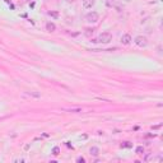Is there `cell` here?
<instances>
[{
	"label": "cell",
	"mask_w": 163,
	"mask_h": 163,
	"mask_svg": "<svg viewBox=\"0 0 163 163\" xmlns=\"http://www.w3.org/2000/svg\"><path fill=\"white\" fill-rule=\"evenodd\" d=\"M111 41H112V34L110 32H102L97 38V42H100V44H105V45L110 44Z\"/></svg>",
	"instance_id": "6da1fadb"
},
{
	"label": "cell",
	"mask_w": 163,
	"mask_h": 163,
	"mask_svg": "<svg viewBox=\"0 0 163 163\" xmlns=\"http://www.w3.org/2000/svg\"><path fill=\"white\" fill-rule=\"evenodd\" d=\"M86 20H87V23H89V24H94V23H97L98 20H100V14H98L97 12H89V13H87V16H86Z\"/></svg>",
	"instance_id": "7a4b0ae2"
},
{
	"label": "cell",
	"mask_w": 163,
	"mask_h": 163,
	"mask_svg": "<svg viewBox=\"0 0 163 163\" xmlns=\"http://www.w3.org/2000/svg\"><path fill=\"white\" fill-rule=\"evenodd\" d=\"M134 42H135V45L138 47H147L148 46V38L145 36H141V34L134 38Z\"/></svg>",
	"instance_id": "3957f363"
},
{
	"label": "cell",
	"mask_w": 163,
	"mask_h": 163,
	"mask_svg": "<svg viewBox=\"0 0 163 163\" xmlns=\"http://www.w3.org/2000/svg\"><path fill=\"white\" fill-rule=\"evenodd\" d=\"M131 41H133V37H131V34L130 33H124L122 36H121V44L127 46V45H130L131 44Z\"/></svg>",
	"instance_id": "277c9868"
},
{
	"label": "cell",
	"mask_w": 163,
	"mask_h": 163,
	"mask_svg": "<svg viewBox=\"0 0 163 163\" xmlns=\"http://www.w3.org/2000/svg\"><path fill=\"white\" fill-rule=\"evenodd\" d=\"M94 4H96V0H83L82 3L84 9H92L94 6Z\"/></svg>",
	"instance_id": "5b68a950"
},
{
	"label": "cell",
	"mask_w": 163,
	"mask_h": 163,
	"mask_svg": "<svg viewBox=\"0 0 163 163\" xmlns=\"http://www.w3.org/2000/svg\"><path fill=\"white\" fill-rule=\"evenodd\" d=\"M46 31H47V32H55V31H56V26H55V23L48 22V23L46 24Z\"/></svg>",
	"instance_id": "8992f818"
},
{
	"label": "cell",
	"mask_w": 163,
	"mask_h": 163,
	"mask_svg": "<svg viewBox=\"0 0 163 163\" xmlns=\"http://www.w3.org/2000/svg\"><path fill=\"white\" fill-rule=\"evenodd\" d=\"M89 153H90V155H93V157H97V155L100 154V148L98 147H92L89 149Z\"/></svg>",
	"instance_id": "52a82bcc"
},
{
	"label": "cell",
	"mask_w": 163,
	"mask_h": 163,
	"mask_svg": "<svg viewBox=\"0 0 163 163\" xmlns=\"http://www.w3.org/2000/svg\"><path fill=\"white\" fill-rule=\"evenodd\" d=\"M135 152H136L138 154H143V153H144V148H143V147H138Z\"/></svg>",
	"instance_id": "ba28073f"
},
{
	"label": "cell",
	"mask_w": 163,
	"mask_h": 163,
	"mask_svg": "<svg viewBox=\"0 0 163 163\" xmlns=\"http://www.w3.org/2000/svg\"><path fill=\"white\" fill-rule=\"evenodd\" d=\"M59 152H60V149H59V147H55L54 149H52V154H55V155H58L59 154Z\"/></svg>",
	"instance_id": "9c48e42d"
},
{
	"label": "cell",
	"mask_w": 163,
	"mask_h": 163,
	"mask_svg": "<svg viewBox=\"0 0 163 163\" xmlns=\"http://www.w3.org/2000/svg\"><path fill=\"white\" fill-rule=\"evenodd\" d=\"M28 94H30V96H33V97H36V98L40 97V93H34V92H28Z\"/></svg>",
	"instance_id": "30bf717a"
},
{
	"label": "cell",
	"mask_w": 163,
	"mask_h": 163,
	"mask_svg": "<svg viewBox=\"0 0 163 163\" xmlns=\"http://www.w3.org/2000/svg\"><path fill=\"white\" fill-rule=\"evenodd\" d=\"M76 162H82V163H84V162H86V159H84L83 157H78V158H76Z\"/></svg>",
	"instance_id": "8fae6325"
},
{
	"label": "cell",
	"mask_w": 163,
	"mask_h": 163,
	"mask_svg": "<svg viewBox=\"0 0 163 163\" xmlns=\"http://www.w3.org/2000/svg\"><path fill=\"white\" fill-rule=\"evenodd\" d=\"M66 2H69V3H74L75 0H66Z\"/></svg>",
	"instance_id": "7c38bea8"
},
{
	"label": "cell",
	"mask_w": 163,
	"mask_h": 163,
	"mask_svg": "<svg viewBox=\"0 0 163 163\" xmlns=\"http://www.w3.org/2000/svg\"><path fill=\"white\" fill-rule=\"evenodd\" d=\"M26 2H31V0H26Z\"/></svg>",
	"instance_id": "4fadbf2b"
}]
</instances>
